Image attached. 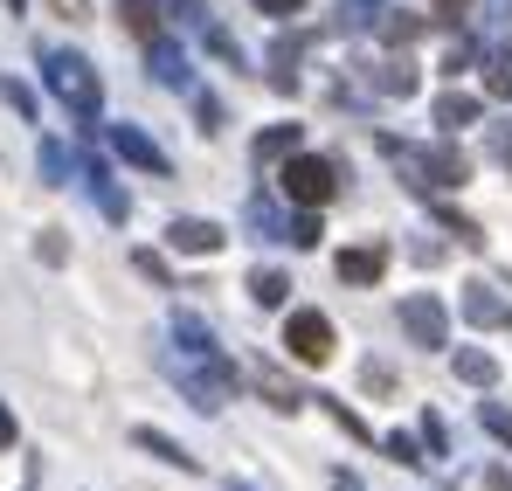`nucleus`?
Here are the masks:
<instances>
[{
	"label": "nucleus",
	"mask_w": 512,
	"mask_h": 491,
	"mask_svg": "<svg viewBox=\"0 0 512 491\" xmlns=\"http://www.w3.org/2000/svg\"><path fill=\"white\" fill-rule=\"evenodd\" d=\"M381 90L409 97V90H416V70H409V63H388V70H381Z\"/></svg>",
	"instance_id": "aec40b11"
},
{
	"label": "nucleus",
	"mask_w": 512,
	"mask_h": 491,
	"mask_svg": "<svg viewBox=\"0 0 512 491\" xmlns=\"http://www.w3.org/2000/svg\"><path fill=\"white\" fill-rule=\"evenodd\" d=\"M250 298H256V305H284V298H291V277H284V270H256Z\"/></svg>",
	"instance_id": "4468645a"
},
{
	"label": "nucleus",
	"mask_w": 512,
	"mask_h": 491,
	"mask_svg": "<svg viewBox=\"0 0 512 491\" xmlns=\"http://www.w3.org/2000/svg\"><path fill=\"white\" fill-rule=\"evenodd\" d=\"M49 90H56L77 118H97V104H104V90H97L84 56H49Z\"/></svg>",
	"instance_id": "7ed1b4c3"
},
{
	"label": "nucleus",
	"mask_w": 512,
	"mask_h": 491,
	"mask_svg": "<svg viewBox=\"0 0 512 491\" xmlns=\"http://www.w3.org/2000/svg\"><path fill=\"white\" fill-rule=\"evenodd\" d=\"M423 443H429V450H436V457L450 450V429H443V415H423Z\"/></svg>",
	"instance_id": "4be33fe9"
},
{
	"label": "nucleus",
	"mask_w": 512,
	"mask_h": 491,
	"mask_svg": "<svg viewBox=\"0 0 512 491\" xmlns=\"http://www.w3.org/2000/svg\"><path fill=\"white\" fill-rule=\"evenodd\" d=\"M485 90H492V97H512V49H499V56L485 63Z\"/></svg>",
	"instance_id": "f3484780"
},
{
	"label": "nucleus",
	"mask_w": 512,
	"mask_h": 491,
	"mask_svg": "<svg viewBox=\"0 0 512 491\" xmlns=\"http://www.w3.org/2000/svg\"><path fill=\"white\" fill-rule=\"evenodd\" d=\"M402 332H409L416 346H443V339H450L443 298H436V291H409V298H402Z\"/></svg>",
	"instance_id": "20e7f679"
},
{
	"label": "nucleus",
	"mask_w": 512,
	"mask_h": 491,
	"mask_svg": "<svg viewBox=\"0 0 512 491\" xmlns=\"http://www.w3.org/2000/svg\"><path fill=\"white\" fill-rule=\"evenodd\" d=\"M333 270H340L346 284H381V270H388V249H381V243L340 249V256H333Z\"/></svg>",
	"instance_id": "39448f33"
},
{
	"label": "nucleus",
	"mask_w": 512,
	"mask_h": 491,
	"mask_svg": "<svg viewBox=\"0 0 512 491\" xmlns=\"http://www.w3.org/2000/svg\"><path fill=\"white\" fill-rule=\"evenodd\" d=\"M305 0H256V14H298Z\"/></svg>",
	"instance_id": "cd10ccee"
},
{
	"label": "nucleus",
	"mask_w": 512,
	"mask_h": 491,
	"mask_svg": "<svg viewBox=\"0 0 512 491\" xmlns=\"http://www.w3.org/2000/svg\"><path fill=\"white\" fill-rule=\"evenodd\" d=\"M284 153H298V125H270L256 139V160H284Z\"/></svg>",
	"instance_id": "2eb2a0df"
},
{
	"label": "nucleus",
	"mask_w": 512,
	"mask_h": 491,
	"mask_svg": "<svg viewBox=\"0 0 512 491\" xmlns=\"http://www.w3.org/2000/svg\"><path fill=\"white\" fill-rule=\"evenodd\" d=\"M381 35H388V42H416V35H423V21H416V14H388V21H381Z\"/></svg>",
	"instance_id": "a211bd4d"
},
{
	"label": "nucleus",
	"mask_w": 512,
	"mask_h": 491,
	"mask_svg": "<svg viewBox=\"0 0 512 491\" xmlns=\"http://www.w3.org/2000/svg\"><path fill=\"white\" fill-rule=\"evenodd\" d=\"M153 77L160 83H187V63L173 56V42H153Z\"/></svg>",
	"instance_id": "dca6fc26"
},
{
	"label": "nucleus",
	"mask_w": 512,
	"mask_h": 491,
	"mask_svg": "<svg viewBox=\"0 0 512 491\" xmlns=\"http://www.w3.org/2000/svg\"><path fill=\"white\" fill-rule=\"evenodd\" d=\"M319 236H326V229H319V215H298L284 243H298V249H319Z\"/></svg>",
	"instance_id": "6ab92c4d"
},
{
	"label": "nucleus",
	"mask_w": 512,
	"mask_h": 491,
	"mask_svg": "<svg viewBox=\"0 0 512 491\" xmlns=\"http://www.w3.org/2000/svg\"><path fill=\"white\" fill-rule=\"evenodd\" d=\"M7 7H14V14H21V0H7Z\"/></svg>",
	"instance_id": "c756f323"
},
{
	"label": "nucleus",
	"mask_w": 512,
	"mask_h": 491,
	"mask_svg": "<svg viewBox=\"0 0 512 491\" xmlns=\"http://www.w3.org/2000/svg\"><path fill=\"white\" fill-rule=\"evenodd\" d=\"M277 187H284V201H298V208H326V201L340 194V166L312 160V153H291L284 173H277Z\"/></svg>",
	"instance_id": "f257e3e1"
},
{
	"label": "nucleus",
	"mask_w": 512,
	"mask_h": 491,
	"mask_svg": "<svg viewBox=\"0 0 512 491\" xmlns=\"http://www.w3.org/2000/svg\"><path fill=\"white\" fill-rule=\"evenodd\" d=\"M111 153H118V160H132V166H146V173H167V153H160L146 132H132V125H118V132H111Z\"/></svg>",
	"instance_id": "0eeeda50"
},
{
	"label": "nucleus",
	"mask_w": 512,
	"mask_h": 491,
	"mask_svg": "<svg viewBox=\"0 0 512 491\" xmlns=\"http://www.w3.org/2000/svg\"><path fill=\"white\" fill-rule=\"evenodd\" d=\"M35 249H42V263H63V236H56V229H42V243H35Z\"/></svg>",
	"instance_id": "bb28decb"
},
{
	"label": "nucleus",
	"mask_w": 512,
	"mask_h": 491,
	"mask_svg": "<svg viewBox=\"0 0 512 491\" xmlns=\"http://www.w3.org/2000/svg\"><path fill=\"white\" fill-rule=\"evenodd\" d=\"M485 429H492L499 443H512V409H499V402H485Z\"/></svg>",
	"instance_id": "412c9836"
},
{
	"label": "nucleus",
	"mask_w": 512,
	"mask_h": 491,
	"mask_svg": "<svg viewBox=\"0 0 512 491\" xmlns=\"http://www.w3.org/2000/svg\"><path fill=\"white\" fill-rule=\"evenodd\" d=\"M118 21H125L132 35H146V42H160V14H153V0H118Z\"/></svg>",
	"instance_id": "ddd939ff"
},
{
	"label": "nucleus",
	"mask_w": 512,
	"mask_h": 491,
	"mask_svg": "<svg viewBox=\"0 0 512 491\" xmlns=\"http://www.w3.org/2000/svg\"><path fill=\"white\" fill-rule=\"evenodd\" d=\"M0 97H7V104H14V111H21V118H35V97H28V90H21V83H14V77L0 83Z\"/></svg>",
	"instance_id": "5701e85b"
},
{
	"label": "nucleus",
	"mask_w": 512,
	"mask_h": 491,
	"mask_svg": "<svg viewBox=\"0 0 512 491\" xmlns=\"http://www.w3.org/2000/svg\"><path fill=\"white\" fill-rule=\"evenodd\" d=\"M256 388L270 395V409H305V395H298V388H291L277 367H256Z\"/></svg>",
	"instance_id": "f8f14e48"
},
{
	"label": "nucleus",
	"mask_w": 512,
	"mask_h": 491,
	"mask_svg": "<svg viewBox=\"0 0 512 491\" xmlns=\"http://www.w3.org/2000/svg\"><path fill=\"white\" fill-rule=\"evenodd\" d=\"M139 270H146V277H153V284H173V277H167V263H160V256H153V249H139Z\"/></svg>",
	"instance_id": "b1692460"
},
{
	"label": "nucleus",
	"mask_w": 512,
	"mask_h": 491,
	"mask_svg": "<svg viewBox=\"0 0 512 491\" xmlns=\"http://www.w3.org/2000/svg\"><path fill=\"white\" fill-rule=\"evenodd\" d=\"M471 118H478V97H471V90H443V97H436V125H443V132H464Z\"/></svg>",
	"instance_id": "1a4fd4ad"
},
{
	"label": "nucleus",
	"mask_w": 512,
	"mask_h": 491,
	"mask_svg": "<svg viewBox=\"0 0 512 491\" xmlns=\"http://www.w3.org/2000/svg\"><path fill=\"white\" fill-rule=\"evenodd\" d=\"M167 243L180 249V256H215V249H222V229H215V222L180 215V222H167Z\"/></svg>",
	"instance_id": "423d86ee"
},
{
	"label": "nucleus",
	"mask_w": 512,
	"mask_h": 491,
	"mask_svg": "<svg viewBox=\"0 0 512 491\" xmlns=\"http://www.w3.org/2000/svg\"><path fill=\"white\" fill-rule=\"evenodd\" d=\"M464 319L471 326H512V305L492 298V284H464Z\"/></svg>",
	"instance_id": "6e6552de"
},
{
	"label": "nucleus",
	"mask_w": 512,
	"mask_h": 491,
	"mask_svg": "<svg viewBox=\"0 0 512 491\" xmlns=\"http://www.w3.org/2000/svg\"><path fill=\"white\" fill-rule=\"evenodd\" d=\"M464 7H471V0H436V21H457Z\"/></svg>",
	"instance_id": "c85d7f7f"
},
{
	"label": "nucleus",
	"mask_w": 512,
	"mask_h": 491,
	"mask_svg": "<svg viewBox=\"0 0 512 491\" xmlns=\"http://www.w3.org/2000/svg\"><path fill=\"white\" fill-rule=\"evenodd\" d=\"M284 353L298 367H326L333 360V319L326 312H291L284 319Z\"/></svg>",
	"instance_id": "f03ea898"
},
{
	"label": "nucleus",
	"mask_w": 512,
	"mask_h": 491,
	"mask_svg": "<svg viewBox=\"0 0 512 491\" xmlns=\"http://www.w3.org/2000/svg\"><path fill=\"white\" fill-rule=\"evenodd\" d=\"M49 7H56L63 21H90V0H49Z\"/></svg>",
	"instance_id": "a878e982"
},
{
	"label": "nucleus",
	"mask_w": 512,
	"mask_h": 491,
	"mask_svg": "<svg viewBox=\"0 0 512 491\" xmlns=\"http://www.w3.org/2000/svg\"><path fill=\"white\" fill-rule=\"evenodd\" d=\"M132 443H139V450H153L160 464H180V471H194V457H187L173 436H160V429H132Z\"/></svg>",
	"instance_id": "9b49d317"
},
{
	"label": "nucleus",
	"mask_w": 512,
	"mask_h": 491,
	"mask_svg": "<svg viewBox=\"0 0 512 491\" xmlns=\"http://www.w3.org/2000/svg\"><path fill=\"white\" fill-rule=\"evenodd\" d=\"M457 381L492 388V381H499V360H492V353H478V346H464V353H457Z\"/></svg>",
	"instance_id": "9d476101"
},
{
	"label": "nucleus",
	"mask_w": 512,
	"mask_h": 491,
	"mask_svg": "<svg viewBox=\"0 0 512 491\" xmlns=\"http://www.w3.org/2000/svg\"><path fill=\"white\" fill-rule=\"evenodd\" d=\"M14 443H21V422H14V415H7V402H0V450H14Z\"/></svg>",
	"instance_id": "393cba45"
}]
</instances>
